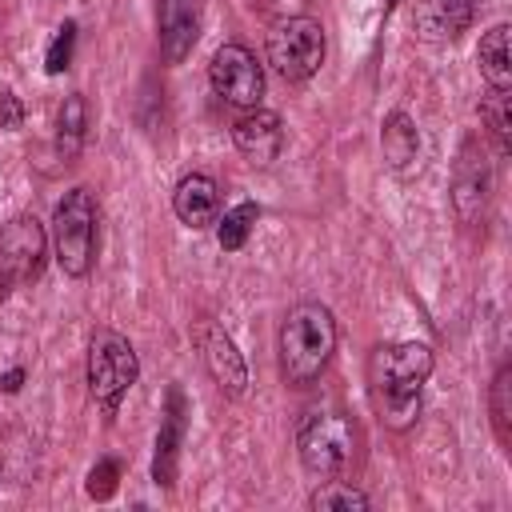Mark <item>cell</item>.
I'll use <instances>...</instances> for the list:
<instances>
[{
	"mask_svg": "<svg viewBox=\"0 0 512 512\" xmlns=\"http://www.w3.org/2000/svg\"><path fill=\"white\" fill-rule=\"evenodd\" d=\"M436 356L420 340H392L368 356V396L392 432H404L420 416V388L432 376Z\"/></svg>",
	"mask_w": 512,
	"mask_h": 512,
	"instance_id": "6da1fadb",
	"label": "cell"
},
{
	"mask_svg": "<svg viewBox=\"0 0 512 512\" xmlns=\"http://www.w3.org/2000/svg\"><path fill=\"white\" fill-rule=\"evenodd\" d=\"M280 376L296 388H308L324 376V368L332 364L336 352V316L328 304L320 300H300L288 308L284 324H280Z\"/></svg>",
	"mask_w": 512,
	"mask_h": 512,
	"instance_id": "7a4b0ae2",
	"label": "cell"
},
{
	"mask_svg": "<svg viewBox=\"0 0 512 512\" xmlns=\"http://www.w3.org/2000/svg\"><path fill=\"white\" fill-rule=\"evenodd\" d=\"M356 452H360V428L348 412L312 408L296 428V456L308 476L320 480L344 476L356 464Z\"/></svg>",
	"mask_w": 512,
	"mask_h": 512,
	"instance_id": "3957f363",
	"label": "cell"
},
{
	"mask_svg": "<svg viewBox=\"0 0 512 512\" xmlns=\"http://www.w3.org/2000/svg\"><path fill=\"white\" fill-rule=\"evenodd\" d=\"M100 208L88 188H68L52 208V256L64 276L84 280L96 264Z\"/></svg>",
	"mask_w": 512,
	"mask_h": 512,
	"instance_id": "277c9868",
	"label": "cell"
},
{
	"mask_svg": "<svg viewBox=\"0 0 512 512\" xmlns=\"http://www.w3.org/2000/svg\"><path fill=\"white\" fill-rule=\"evenodd\" d=\"M84 376H88V396L100 404V412L116 416L120 400L140 380V360H136L132 340L116 328H96L88 340V372Z\"/></svg>",
	"mask_w": 512,
	"mask_h": 512,
	"instance_id": "5b68a950",
	"label": "cell"
},
{
	"mask_svg": "<svg viewBox=\"0 0 512 512\" xmlns=\"http://www.w3.org/2000/svg\"><path fill=\"white\" fill-rule=\"evenodd\" d=\"M324 52H328V40H324V24L316 16H284L272 24V32L264 40V56H268L272 72L284 76L288 84L316 76L324 64Z\"/></svg>",
	"mask_w": 512,
	"mask_h": 512,
	"instance_id": "8992f818",
	"label": "cell"
},
{
	"mask_svg": "<svg viewBox=\"0 0 512 512\" xmlns=\"http://www.w3.org/2000/svg\"><path fill=\"white\" fill-rule=\"evenodd\" d=\"M44 248H48V236H44L40 220L28 216V212L12 216V220L0 228V300H4L16 284L40 276V268H44Z\"/></svg>",
	"mask_w": 512,
	"mask_h": 512,
	"instance_id": "52a82bcc",
	"label": "cell"
},
{
	"mask_svg": "<svg viewBox=\"0 0 512 512\" xmlns=\"http://www.w3.org/2000/svg\"><path fill=\"white\" fill-rule=\"evenodd\" d=\"M212 92L232 108H260L264 100V68L244 44H220L208 60Z\"/></svg>",
	"mask_w": 512,
	"mask_h": 512,
	"instance_id": "ba28073f",
	"label": "cell"
},
{
	"mask_svg": "<svg viewBox=\"0 0 512 512\" xmlns=\"http://www.w3.org/2000/svg\"><path fill=\"white\" fill-rule=\"evenodd\" d=\"M196 344H200V360L212 376V384L228 396V400H240L248 392V364L236 348V340L216 324V320H204L196 328Z\"/></svg>",
	"mask_w": 512,
	"mask_h": 512,
	"instance_id": "9c48e42d",
	"label": "cell"
},
{
	"mask_svg": "<svg viewBox=\"0 0 512 512\" xmlns=\"http://www.w3.org/2000/svg\"><path fill=\"white\" fill-rule=\"evenodd\" d=\"M232 144L248 164L268 168L284 152V120L272 108H244V116L232 124Z\"/></svg>",
	"mask_w": 512,
	"mask_h": 512,
	"instance_id": "30bf717a",
	"label": "cell"
},
{
	"mask_svg": "<svg viewBox=\"0 0 512 512\" xmlns=\"http://www.w3.org/2000/svg\"><path fill=\"white\" fill-rule=\"evenodd\" d=\"M156 36H160V56L168 64H184L200 40V4L196 0H160L156 4Z\"/></svg>",
	"mask_w": 512,
	"mask_h": 512,
	"instance_id": "8fae6325",
	"label": "cell"
},
{
	"mask_svg": "<svg viewBox=\"0 0 512 512\" xmlns=\"http://www.w3.org/2000/svg\"><path fill=\"white\" fill-rule=\"evenodd\" d=\"M172 212L184 228L200 232V228H212L216 216H220V184L208 176V172H188L176 180L172 188Z\"/></svg>",
	"mask_w": 512,
	"mask_h": 512,
	"instance_id": "7c38bea8",
	"label": "cell"
},
{
	"mask_svg": "<svg viewBox=\"0 0 512 512\" xmlns=\"http://www.w3.org/2000/svg\"><path fill=\"white\" fill-rule=\"evenodd\" d=\"M476 20V0H420L412 12L416 36L428 44H448Z\"/></svg>",
	"mask_w": 512,
	"mask_h": 512,
	"instance_id": "4fadbf2b",
	"label": "cell"
},
{
	"mask_svg": "<svg viewBox=\"0 0 512 512\" xmlns=\"http://www.w3.org/2000/svg\"><path fill=\"white\" fill-rule=\"evenodd\" d=\"M488 188H492L488 164H484V156H476V144L468 140L464 152H460V164H456V184H452V204H456V212H460L464 224H472V220L484 216Z\"/></svg>",
	"mask_w": 512,
	"mask_h": 512,
	"instance_id": "5bb4252c",
	"label": "cell"
},
{
	"mask_svg": "<svg viewBox=\"0 0 512 512\" xmlns=\"http://www.w3.org/2000/svg\"><path fill=\"white\" fill-rule=\"evenodd\" d=\"M180 440H184V392L180 388H168V412H164V424H160L156 448H152V480L160 488H172L176 484Z\"/></svg>",
	"mask_w": 512,
	"mask_h": 512,
	"instance_id": "9a60e30c",
	"label": "cell"
},
{
	"mask_svg": "<svg viewBox=\"0 0 512 512\" xmlns=\"http://www.w3.org/2000/svg\"><path fill=\"white\" fill-rule=\"evenodd\" d=\"M380 152H384V164L392 172H412L416 160H420V132H416V120L408 112H388L384 124H380Z\"/></svg>",
	"mask_w": 512,
	"mask_h": 512,
	"instance_id": "2e32d148",
	"label": "cell"
},
{
	"mask_svg": "<svg viewBox=\"0 0 512 512\" xmlns=\"http://www.w3.org/2000/svg\"><path fill=\"white\" fill-rule=\"evenodd\" d=\"M508 24H492L480 36L476 60H480V76L488 80V88H512V56H508Z\"/></svg>",
	"mask_w": 512,
	"mask_h": 512,
	"instance_id": "e0dca14e",
	"label": "cell"
},
{
	"mask_svg": "<svg viewBox=\"0 0 512 512\" xmlns=\"http://www.w3.org/2000/svg\"><path fill=\"white\" fill-rule=\"evenodd\" d=\"M88 136V100L80 92L64 96L56 108V152L60 160H76Z\"/></svg>",
	"mask_w": 512,
	"mask_h": 512,
	"instance_id": "ac0fdd59",
	"label": "cell"
},
{
	"mask_svg": "<svg viewBox=\"0 0 512 512\" xmlns=\"http://www.w3.org/2000/svg\"><path fill=\"white\" fill-rule=\"evenodd\" d=\"M256 220H260V204H252V200L228 208L224 216H216V244H220L224 252H240V248L248 244Z\"/></svg>",
	"mask_w": 512,
	"mask_h": 512,
	"instance_id": "d6986e66",
	"label": "cell"
},
{
	"mask_svg": "<svg viewBox=\"0 0 512 512\" xmlns=\"http://www.w3.org/2000/svg\"><path fill=\"white\" fill-rule=\"evenodd\" d=\"M372 500H368V492H360L356 484H348V480H324L320 488H312V496H308V508H316V512H364Z\"/></svg>",
	"mask_w": 512,
	"mask_h": 512,
	"instance_id": "ffe728a7",
	"label": "cell"
},
{
	"mask_svg": "<svg viewBox=\"0 0 512 512\" xmlns=\"http://www.w3.org/2000/svg\"><path fill=\"white\" fill-rule=\"evenodd\" d=\"M480 120L488 124L496 148L508 152V144H512V96H508V88H488V96L480 100Z\"/></svg>",
	"mask_w": 512,
	"mask_h": 512,
	"instance_id": "44dd1931",
	"label": "cell"
},
{
	"mask_svg": "<svg viewBox=\"0 0 512 512\" xmlns=\"http://www.w3.org/2000/svg\"><path fill=\"white\" fill-rule=\"evenodd\" d=\"M488 412H492V428H496L500 444H512V368L508 364H500V372L492 376Z\"/></svg>",
	"mask_w": 512,
	"mask_h": 512,
	"instance_id": "7402d4cb",
	"label": "cell"
},
{
	"mask_svg": "<svg viewBox=\"0 0 512 512\" xmlns=\"http://www.w3.org/2000/svg\"><path fill=\"white\" fill-rule=\"evenodd\" d=\"M72 52H76V20H64V24L52 32L48 48H44V72H48V76H60V72L72 64Z\"/></svg>",
	"mask_w": 512,
	"mask_h": 512,
	"instance_id": "603a6c76",
	"label": "cell"
},
{
	"mask_svg": "<svg viewBox=\"0 0 512 512\" xmlns=\"http://www.w3.org/2000/svg\"><path fill=\"white\" fill-rule=\"evenodd\" d=\"M116 480H120V464L116 460H100L92 472H88V496L92 500H108L116 492Z\"/></svg>",
	"mask_w": 512,
	"mask_h": 512,
	"instance_id": "cb8c5ba5",
	"label": "cell"
},
{
	"mask_svg": "<svg viewBox=\"0 0 512 512\" xmlns=\"http://www.w3.org/2000/svg\"><path fill=\"white\" fill-rule=\"evenodd\" d=\"M24 124V104L16 92H0V132H16Z\"/></svg>",
	"mask_w": 512,
	"mask_h": 512,
	"instance_id": "d4e9b609",
	"label": "cell"
},
{
	"mask_svg": "<svg viewBox=\"0 0 512 512\" xmlns=\"http://www.w3.org/2000/svg\"><path fill=\"white\" fill-rule=\"evenodd\" d=\"M20 384H24V368H8V372L0 376V388H4L8 396H16V392H20Z\"/></svg>",
	"mask_w": 512,
	"mask_h": 512,
	"instance_id": "484cf974",
	"label": "cell"
},
{
	"mask_svg": "<svg viewBox=\"0 0 512 512\" xmlns=\"http://www.w3.org/2000/svg\"><path fill=\"white\" fill-rule=\"evenodd\" d=\"M248 4H264V0H248Z\"/></svg>",
	"mask_w": 512,
	"mask_h": 512,
	"instance_id": "4316f807",
	"label": "cell"
}]
</instances>
